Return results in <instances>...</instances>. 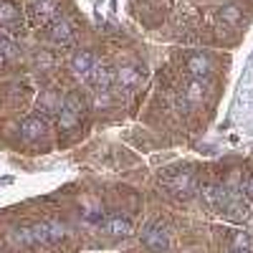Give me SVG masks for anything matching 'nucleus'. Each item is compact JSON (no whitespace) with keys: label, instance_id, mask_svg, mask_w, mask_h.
Wrapping results in <instances>:
<instances>
[{"label":"nucleus","instance_id":"obj_1","mask_svg":"<svg viewBox=\"0 0 253 253\" xmlns=\"http://www.w3.org/2000/svg\"><path fill=\"white\" fill-rule=\"evenodd\" d=\"M81 112H84V96L79 91H71L63 99V107L58 112V129L61 132L76 129V124L81 122Z\"/></svg>","mask_w":253,"mask_h":253},{"label":"nucleus","instance_id":"obj_2","mask_svg":"<svg viewBox=\"0 0 253 253\" xmlns=\"http://www.w3.org/2000/svg\"><path fill=\"white\" fill-rule=\"evenodd\" d=\"M26 10H28V18L33 26H46V23H53L56 20L58 3L56 0H31Z\"/></svg>","mask_w":253,"mask_h":253},{"label":"nucleus","instance_id":"obj_3","mask_svg":"<svg viewBox=\"0 0 253 253\" xmlns=\"http://www.w3.org/2000/svg\"><path fill=\"white\" fill-rule=\"evenodd\" d=\"M142 243L152 253H165L167 248H170V236H167L162 223H152V225H147L142 230Z\"/></svg>","mask_w":253,"mask_h":253},{"label":"nucleus","instance_id":"obj_4","mask_svg":"<svg viewBox=\"0 0 253 253\" xmlns=\"http://www.w3.org/2000/svg\"><path fill=\"white\" fill-rule=\"evenodd\" d=\"M63 107V99H61V91L58 89H46V91H41L38 96V117L43 114V117H58Z\"/></svg>","mask_w":253,"mask_h":253},{"label":"nucleus","instance_id":"obj_5","mask_svg":"<svg viewBox=\"0 0 253 253\" xmlns=\"http://www.w3.org/2000/svg\"><path fill=\"white\" fill-rule=\"evenodd\" d=\"M230 195H233V193H230L225 185H220V182H210V185L203 187V198H205L210 205H213L215 210H225Z\"/></svg>","mask_w":253,"mask_h":253},{"label":"nucleus","instance_id":"obj_6","mask_svg":"<svg viewBox=\"0 0 253 253\" xmlns=\"http://www.w3.org/2000/svg\"><path fill=\"white\" fill-rule=\"evenodd\" d=\"M48 38L53 41V43H61V46H66L74 41V26L69 23L66 18H56L53 23L48 26Z\"/></svg>","mask_w":253,"mask_h":253},{"label":"nucleus","instance_id":"obj_7","mask_svg":"<svg viewBox=\"0 0 253 253\" xmlns=\"http://www.w3.org/2000/svg\"><path fill=\"white\" fill-rule=\"evenodd\" d=\"M187 74L193 76V79H205V76H210L213 74V61H210L205 53H193L187 58Z\"/></svg>","mask_w":253,"mask_h":253},{"label":"nucleus","instance_id":"obj_8","mask_svg":"<svg viewBox=\"0 0 253 253\" xmlns=\"http://www.w3.org/2000/svg\"><path fill=\"white\" fill-rule=\"evenodd\" d=\"M89 81H91V86H94L96 91H109L112 84H114V69H109V66H96V63H94V69L89 71Z\"/></svg>","mask_w":253,"mask_h":253},{"label":"nucleus","instance_id":"obj_9","mask_svg":"<svg viewBox=\"0 0 253 253\" xmlns=\"http://www.w3.org/2000/svg\"><path fill=\"white\" fill-rule=\"evenodd\" d=\"M46 132V119L43 117H28L23 119V124H20V137H23L26 142H33L38 137H43Z\"/></svg>","mask_w":253,"mask_h":253},{"label":"nucleus","instance_id":"obj_10","mask_svg":"<svg viewBox=\"0 0 253 253\" xmlns=\"http://www.w3.org/2000/svg\"><path fill=\"white\" fill-rule=\"evenodd\" d=\"M142 81V69L137 66H122L114 71V84H119L122 89H132Z\"/></svg>","mask_w":253,"mask_h":253},{"label":"nucleus","instance_id":"obj_11","mask_svg":"<svg viewBox=\"0 0 253 253\" xmlns=\"http://www.w3.org/2000/svg\"><path fill=\"white\" fill-rule=\"evenodd\" d=\"M0 26L3 28H18L20 26V8L10 0H0Z\"/></svg>","mask_w":253,"mask_h":253},{"label":"nucleus","instance_id":"obj_12","mask_svg":"<svg viewBox=\"0 0 253 253\" xmlns=\"http://www.w3.org/2000/svg\"><path fill=\"white\" fill-rule=\"evenodd\" d=\"M170 187H172L175 195H190L195 190V180H193V175H190V172H180V175H175L170 180Z\"/></svg>","mask_w":253,"mask_h":253},{"label":"nucleus","instance_id":"obj_13","mask_svg":"<svg viewBox=\"0 0 253 253\" xmlns=\"http://www.w3.org/2000/svg\"><path fill=\"white\" fill-rule=\"evenodd\" d=\"M71 69H74L76 74H89V71L94 69V56H91V51H76V53L71 56Z\"/></svg>","mask_w":253,"mask_h":253},{"label":"nucleus","instance_id":"obj_14","mask_svg":"<svg viewBox=\"0 0 253 253\" xmlns=\"http://www.w3.org/2000/svg\"><path fill=\"white\" fill-rule=\"evenodd\" d=\"M107 233H112V236H129L132 233V223L126 218H122V215H114V218L107 220Z\"/></svg>","mask_w":253,"mask_h":253},{"label":"nucleus","instance_id":"obj_15","mask_svg":"<svg viewBox=\"0 0 253 253\" xmlns=\"http://www.w3.org/2000/svg\"><path fill=\"white\" fill-rule=\"evenodd\" d=\"M205 96V84L200 79H193V81H187V86H185V99L190 104H200Z\"/></svg>","mask_w":253,"mask_h":253},{"label":"nucleus","instance_id":"obj_16","mask_svg":"<svg viewBox=\"0 0 253 253\" xmlns=\"http://www.w3.org/2000/svg\"><path fill=\"white\" fill-rule=\"evenodd\" d=\"M218 15H220L223 23H228V26H238L241 20H243V10L238 5H223L218 10Z\"/></svg>","mask_w":253,"mask_h":253},{"label":"nucleus","instance_id":"obj_17","mask_svg":"<svg viewBox=\"0 0 253 253\" xmlns=\"http://www.w3.org/2000/svg\"><path fill=\"white\" fill-rule=\"evenodd\" d=\"M31 236H33V246H48L51 241H48V228H46V220L43 223H36L33 228H31Z\"/></svg>","mask_w":253,"mask_h":253},{"label":"nucleus","instance_id":"obj_18","mask_svg":"<svg viewBox=\"0 0 253 253\" xmlns=\"http://www.w3.org/2000/svg\"><path fill=\"white\" fill-rule=\"evenodd\" d=\"M46 228H48V241L51 243H58L63 236H66V225L61 220H46Z\"/></svg>","mask_w":253,"mask_h":253},{"label":"nucleus","instance_id":"obj_19","mask_svg":"<svg viewBox=\"0 0 253 253\" xmlns=\"http://www.w3.org/2000/svg\"><path fill=\"white\" fill-rule=\"evenodd\" d=\"M251 248H253V241H251L248 233H236V236H233V251H243V253H248Z\"/></svg>","mask_w":253,"mask_h":253},{"label":"nucleus","instance_id":"obj_20","mask_svg":"<svg viewBox=\"0 0 253 253\" xmlns=\"http://www.w3.org/2000/svg\"><path fill=\"white\" fill-rule=\"evenodd\" d=\"M13 241L20 246H33V236H31V228H18L13 230Z\"/></svg>","mask_w":253,"mask_h":253},{"label":"nucleus","instance_id":"obj_21","mask_svg":"<svg viewBox=\"0 0 253 253\" xmlns=\"http://www.w3.org/2000/svg\"><path fill=\"white\" fill-rule=\"evenodd\" d=\"M109 104H112L109 91H96V96H94V109H107Z\"/></svg>","mask_w":253,"mask_h":253},{"label":"nucleus","instance_id":"obj_22","mask_svg":"<svg viewBox=\"0 0 253 253\" xmlns=\"http://www.w3.org/2000/svg\"><path fill=\"white\" fill-rule=\"evenodd\" d=\"M246 193H248V198H253V175L246 180Z\"/></svg>","mask_w":253,"mask_h":253},{"label":"nucleus","instance_id":"obj_23","mask_svg":"<svg viewBox=\"0 0 253 253\" xmlns=\"http://www.w3.org/2000/svg\"><path fill=\"white\" fill-rule=\"evenodd\" d=\"M233 253H243V251H233Z\"/></svg>","mask_w":253,"mask_h":253}]
</instances>
